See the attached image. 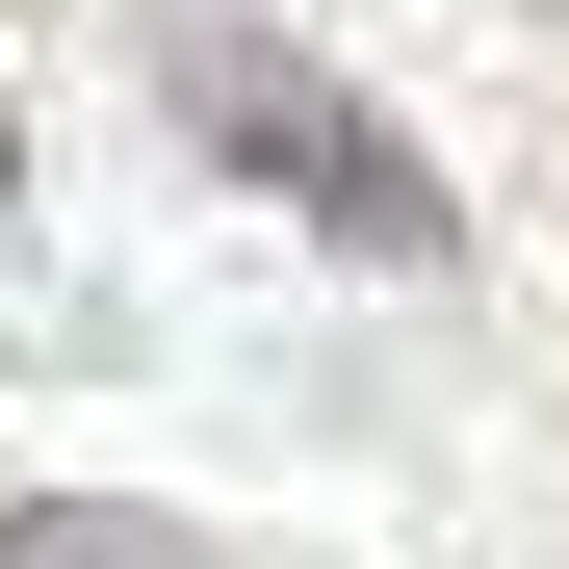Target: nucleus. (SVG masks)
<instances>
[{
  "mask_svg": "<svg viewBox=\"0 0 569 569\" xmlns=\"http://www.w3.org/2000/svg\"><path fill=\"white\" fill-rule=\"evenodd\" d=\"M156 104L208 130V156L259 181V208H311L337 259H415V284L466 259V208H440V156H415L389 104H362L337 52H284V27H233V0H181V27H156Z\"/></svg>",
  "mask_w": 569,
  "mask_h": 569,
  "instance_id": "1",
  "label": "nucleus"
},
{
  "mask_svg": "<svg viewBox=\"0 0 569 569\" xmlns=\"http://www.w3.org/2000/svg\"><path fill=\"white\" fill-rule=\"evenodd\" d=\"M0 569H233V543H181L130 492H0Z\"/></svg>",
  "mask_w": 569,
  "mask_h": 569,
  "instance_id": "2",
  "label": "nucleus"
},
{
  "mask_svg": "<svg viewBox=\"0 0 569 569\" xmlns=\"http://www.w3.org/2000/svg\"><path fill=\"white\" fill-rule=\"evenodd\" d=\"M0 208H27V104H0Z\"/></svg>",
  "mask_w": 569,
  "mask_h": 569,
  "instance_id": "3",
  "label": "nucleus"
},
{
  "mask_svg": "<svg viewBox=\"0 0 569 569\" xmlns=\"http://www.w3.org/2000/svg\"><path fill=\"white\" fill-rule=\"evenodd\" d=\"M543 27H569V0H543Z\"/></svg>",
  "mask_w": 569,
  "mask_h": 569,
  "instance_id": "4",
  "label": "nucleus"
}]
</instances>
